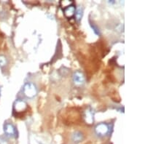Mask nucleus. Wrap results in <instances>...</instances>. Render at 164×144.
<instances>
[{"label": "nucleus", "instance_id": "nucleus-8", "mask_svg": "<svg viewBox=\"0 0 164 144\" xmlns=\"http://www.w3.org/2000/svg\"><path fill=\"white\" fill-rule=\"evenodd\" d=\"M83 139V135L80 132H75L72 135V140L74 142L79 143Z\"/></svg>", "mask_w": 164, "mask_h": 144}, {"label": "nucleus", "instance_id": "nucleus-11", "mask_svg": "<svg viewBox=\"0 0 164 144\" xmlns=\"http://www.w3.org/2000/svg\"><path fill=\"white\" fill-rule=\"evenodd\" d=\"M91 28L93 29V32H95V34H96L97 35H99L100 34V32H99V29H98V28L96 26H95L93 23H91Z\"/></svg>", "mask_w": 164, "mask_h": 144}, {"label": "nucleus", "instance_id": "nucleus-5", "mask_svg": "<svg viewBox=\"0 0 164 144\" xmlns=\"http://www.w3.org/2000/svg\"><path fill=\"white\" fill-rule=\"evenodd\" d=\"M74 82L77 85H82L85 82V77L84 74L80 71H76L73 76Z\"/></svg>", "mask_w": 164, "mask_h": 144}, {"label": "nucleus", "instance_id": "nucleus-7", "mask_svg": "<svg viewBox=\"0 0 164 144\" xmlns=\"http://www.w3.org/2000/svg\"><path fill=\"white\" fill-rule=\"evenodd\" d=\"M84 119L85 120V122L88 124H92L93 122V114L91 110H87L85 111Z\"/></svg>", "mask_w": 164, "mask_h": 144}, {"label": "nucleus", "instance_id": "nucleus-10", "mask_svg": "<svg viewBox=\"0 0 164 144\" xmlns=\"http://www.w3.org/2000/svg\"><path fill=\"white\" fill-rule=\"evenodd\" d=\"M75 16H76L77 21H79L81 19V18H82V10L81 9V8H80L79 9L77 10L76 14H75Z\"/></svg>", "mask_w": 164, "mask_h": 144}, {"label": "nucleus", "instance_id": "nucleus-9", "mask_svg": "<svg viewBox=\"0 0 164 144\" xmlns=\"http://www.w3.org/2000/svg\"><path fill=\"white\" fill-rule=\"evenodd\" d=\"M8 63V60L4 56H0V66L1 67H4Z\"/></svg>", "mask_w": 164, "mask_h": 144}, {"label": "nucleus", "instance_id": "nucleus-4", "mask_svg": "<svg viewBox=\"0 0 164 144\" xmlns=\"http://www.w3.org/2000/svg\"><path fill=\"white\" fill-rule=\"evenodd\" d=\"M4 131L5 134L8 136L10 137H16L17 136V130L15 129L13 125L11 123H5L4 125Z\"/></svg>", "mask_w": 164, "mask_h": 144}, {"label": "nucleus", "instance_id": "nucleus-2", "mask_svg": "<svg viewBox=\"0 0 164 144\" xmlns=\"http://www.w3.org/2000/svg\"><path fill=\"white\" fill-rule=\"evenodd\" d=\"M27 108L28 105L25 101L22 100H17L13 104V114H16V116H19L26 112Z\"/></svg>", "mask_w": 164, "mask_h": 144}, {"label": "nucleus", "instance_id": "nucleus-6", "mask_svg": "<svg viewBox=\"0 0 164 144\" xmlns=\"http://www.w3.org/2000/svg\"><path fill=\"white\" fill-rule=\"evenodd\" d=\"M75 8L73 5H70L68 6L67 8H66L64 9V14H65L66 17L68 18H70L75 15Z\"/></svg>", "mask_w": 164, "mask_h": 144}, {"label": "nucleus", "instance_id": "nucleus-1", "mask_svg": "<svg viewBox=\"0 0 164 144\" xmlns=\"http://www.w3.org/2000/svg\"><path fill=\"white\" fill-rule=\"evenodd\" d=\"M23 93L24 95L28 98H32L36 96L37 93V90L35 84L31 82H27L24 84L23 88Z\"/></svg>", "mask_w": 164, "mask_h": 144}, {"label": "nucleus", "instance_id": "nucleus-3", "mask_svg": "<svg viewBox=\"0 0 164 144\" xmlns=\"http://www.w3.org/2000/svg\"><path fill=\"white\" fill-rule=\"evenodd\" d=\"M95 130L97 135H101V136H104V135H106L107 134L109 133V125H107V124L101 123L95 127Z\"/></svg>", "mask_w": 164, "mask_h": 144}]
</instances>
